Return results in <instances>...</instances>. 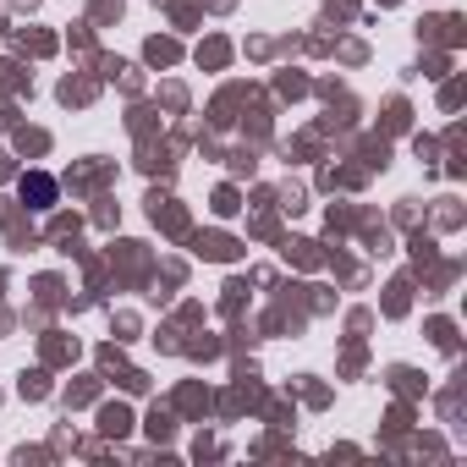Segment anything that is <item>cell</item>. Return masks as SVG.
<instances>
[{
    "label": "cell",
    "instance_id": "6da1fadb",
    "mask_svg": "<svg viewBox=\"0 0 467 467\" xmlns=\"http://www.w3.org/2000/svg\"><path fill=\"white\" fill-rule=\"evenodd\" d=\"M23 192H34V198H39L34 209H50V198H56V182H50V176H28V182H23Z\"/></svg>",
    "mask_w": 467,
    "mask_h": 467
}]
</instances>
